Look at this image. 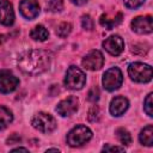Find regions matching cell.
Here are the masks:
<instances>
[{
	"label": "cell",
	"mask_w": 153,
	"mask_h": 153,
	"mask_svg": "<svg viewBox=\"0 0 153 153\" xmlns=\"http://www.w3.org/2000/svg\"><path fill=\"white\" fill-rule=\"evenodd\" d=\"M51 62L50 53L42 50V49H33L25 51L19 55L18 57V67L22 72L26 74H41L45 72Z\"/></svg>",
	"instance_id": "6da1fadb"
},
{
	"label": "cell",
	"mask_w": 153,
	"mask_h": 153,
	"mask_svg": "<svg viewBox=\"0 0 153 153\" xmlns=\"http://www.w3.org/2000/svg\"><path fill=\"white\" fill-rule=\"evenodd\" d=\"M92 137V131L86 126H76L67 134V143L72 147H79L90 141Z\"/></svg>",
	"instance_id": "7a4b0ae2"
},
{
	"label": "cell",
	"mask_w": 153,
	"mask_h": 153,
	"mask_svg": "<svg viewBox=\"0 0 153 153\" xmlns=\"http://www.w3.org/2000/svg\"><path fill=\"white\" fill-rule=\"evenodd\" d=\"M128 74L136 82H148L152 79V67L141 62H134L129 65Z\"/></svg>",
	"instance_id": "3957f363"
},
{
	"label": "cell",
	"mask_w": 153,
	"mask_h": 153,
	"mask_svg": "<svg viewBox=\"0 0 153 153\" xmlns=\"http://www.w3.org/2000/svg\"><path fill=\"white\" fill-rule=\"evenodd\" d=\"M31 124L35 129H37L38 131L44 133V134H49V133L54 131L56 128L55 118L50 114H47V112L36 114L31 121Z\"/></svg>",
	"instance_id": "277c9868"
},
{
	"label": "cell",
	"mask_w": 153,
	"mask_h": 153,
	"mask_svg": "<svg viewBox=\"0 0 153 153\" xmlns=\"http://www.w3.org/2000/svg\"><path fill=\"white\" fill-rule=\"evenodd\" d=\"M86 82V75L84 74V72L75 67V66H71L67 69L66 76H65V85L67 88L69 90H80L82 88V86Z\"/></svg>",
	"instance_id": "5b68a950"
},
{
	"label": "cell",
	"mask_w": 153,
	"mask_h": 153,
	"mask_svg": "<svg viewBox=\"0 0 153 153\" xmlns=\"http://www.w3.org/2000/svg\"><path fill=\"white\" fill-rule=\"evenodd\" d=\"M102 81H103V86L108 91H115L122 85V81H123L122 72L120 71V68L112 67L104 73Z\"/></svg>",
	"instance_id": "8992f818"
},
{
	"label": "cell",
	"mask_w": 153,
	"mask_h": 153,
	"mask_svg": "<svg viewBox=\"0 0 153 153\" xmlns=\"http://www.w3.org/2000/svg\"><path fill=\"white\" fill-rule=\"evenodd\" d=\"M19 85V79L10 71H0V92L10 93L17 88Z\"/></svg>",
	"instance_id": "52a82bcc"
},
{
	"label": "cell",
	"mask_w": 153,
	"mask_h": 153,
	"mask_svg": "<svg viewBox=\"0 0 153 153\" xmlns=\"http://www.w3.org/2000/svg\"><path fill=\"white\" fill-rule=\"evenodd\" d=\"M79 108V99L74 96H69L65 99H62L57 106H56V112L63 117L66 116H71L74 112H76Z\"/></svg>",
	"instance_id": "ba28073f"
},
{
	"label": "cell",
	"mask_w": 153,
	"mask_h": 153,
	"mask_svg": "<svg viewBox=\"0 0 153 153\" xmlns=\"http://www.w3.org/2000/svg\"><path fill=\"white\" fill-rule=\"evenodd\" d=\"M103 63H104V57L99 50H91L81 61L82 67L90 71L100 69L103 67Z\"/></svg>",
	"instance_id": "9c48e42d"
},
{
	"label": "cell",
	"mask_w": 153,
	"mask_h": 153,
	"mask_svg": "<svg viewBox=\"0 0 153 153\" xmlns=\"http://www.w3.org/2000/svg\"><path fill=\"white\" fill-rule=\"evenodd\" d=\"M131 29L136 33L146 35L151 33L153 30V19L151 16H145V17H136L131 22Z\"/></svg>",
	"instance_id": "30bf717a"
},
{
	"label": "cell",
	"mask_w": 153,
	"mask_h": 153,
	"mask_svg": "<svg viewBox=\"0 0 153 153\" xmlns=\"http://www.w3.org/2000/svg\"><path fill=\"white\" fill-rule=\"evenodd\" d=\"M103 47H104V49L109 54H111L114 56H117V55H120L123 51V49H124V42H123V39L120 36L114 35V36L108 37L103 42Z\"/></svg>",
	"instance_id": "8fae6325"
},
{
	"label": "cell",
	"mask_w": 153,
	"mask_h": 153,
	"mask_svg": "<svg viewBox=\"0 0 153 153\" xmlns=\"http://www.w3.org/2000/svg\"><path fill=\"white\" fill-rule=\"evenodd\" d=\"M19 11L26 19H33L39 13V5L37 0H22L19 4Z\"/></svg>",
	"instance_id": "7c38bea8"
},
{
	"label": "cell",
	"mask_w": 153,
	"mask_h": 153,
	"mask_svg": "<svg viewBox=\"0 0 153 153\" xmlns=\"http://www.w3.org/2000/svg\"><path fill=\"white\" fill-rule=\"evenodd\" d=\"M14 22V11L12 4L7 0H0V23L10 26Z\"/></svg>",
	"instance_id": "4fadbf2b"
},
{
	"label": "cell",
	"mask_w": 153,
	"mask_h": 153,
	"mask_svg": "<svg viewBox=\"0 0 153 153\" xmlns=\"http://www.w3.org/2000/svg\"><path fill=\"white\" fill-rule=\"evenodd\" d=\"M128 106H129L128 99L122 97V96H118V97H115L111 100V103H110V112L114 116H121L127 111Z\"/></svg>",
	"instance_id": "5bb4252c"
},
{
	"label": "cell",
	"mask_w": 153,
	"mask_h": 153,
	"mask_svg": "<svg viewBox=\"0 0 153 153\" xmlns=\"http://www.w3.org/2000/svg\"><path fill=\"white\" fill-rule=\"evenodd\" d=\"M122 22V13H117L115 17L109 18L106 14H103L99 19V23L103 27H105L106 30H111L114 29L116 25H118Z\"/></svg>",
	"instance_id": "9a60e30c"
},
{
	"label": "cell",
	"mask_w": 153,
	"mask_h": 153,
	"mask_svg": "<svg viewBox=\"0 0 153 153\" xmlns=\"http://www.w3.org/2000/svg\"><path fill=\"white\" fill-rule=\"evenodd\" d=\"M140 142L145 146H152L153 145V127L147 126L145 127L140 133Z\"/></svg>",
	"instance_id": "2e32d148"
},
{
	"label": "cell",
	"mask_w": 153,
	"mask_h": 153,
	"mask_svg": "<svg viewBox=\"0 0 153 153\" xmlns=\"http://www.w3.org/2000/svg\"><path fill=\"white\" fill-rule=\"evenodd\" d=\"M30 36L35 41H45L48 38V36H49V32H48V30L43 25H36L31 30Z\"/></svg>",
	"instance_id": "e0dca14e"
},
{
	"label": "cell",
	"mask_w": 153,
	"mask_h": 153,
	"mask_svg": "<svg viewBox=\"0 0 153 153\" xmlns=\"http://www.w3.org/2000/svg\"><path fill=\"white\" fill-rule=\"evenodd\" d=\"M13 120V115L12 112L5 108V106H0V130L5 129Z\"/></svg>",
	"instance_id": "ac0fdd59"
},
{
	"label": "cell",
	"mask_w": 153,
	"mask_h": 153,
	"mask_svg": "<svg viewBox=\"0 0 153 153\" xmlns=\"http://www.w3.org/2000/svg\"><path fill=\"white\" fill-rule=\"evenodd\" d=\"M116 136L118 137V140L121 141V143H123L126 146H128V145L131 143V136H130L129 131L126 130L124 128H118L116 130Z\"/></svg>",
	"instance_id": "d6986e66"
},
{
	"label": "cell",
	"mask_w": 153,
	"mask_h": 153,
	"mask_svg": "<svg viewBox=\"0 0 153 153\" xmlns=\"http://www.w3.org/2000/svg\"><path fill=\"white\" fill-rule=\"evenodd\" d=\"M71 31H72V25L69 24V23H61L57 27H56V35L59 36V37H61V38H63V37H67L69 33H71Z\"/></svg>",
	"instance_id": "ffe728a7"
},
{
	"label": "cell",
	"mask_w": 153,
	"mask_h": 153,
	"mask_svg": "<svg viewBox=\"0 0 153 153\" xmlns=\"http://www.w3.org/2000/svg\"><path fill=\"white\" fill-rule=\"evenodd\" d=\"M47 8L50 12H60L63 8V1L62 0H49Z\"/></svg>",
	"instance_id": "44dd1931"
},
{
	"label": "cell",
	"mask_w": 153,
	"mask_h": 153,
	"mask_svg": "<svg viewBox=\"0 0 153 153\" xmlns=\"http://www.w3.org/2000/svg\"><path fill=\"white\" fill-rule=\"evenodd\" d=\"M99 117H100L99 108H98L97 105L91 106V109L88 110V114H87L88 121H90V122H97V121H99Z\"/></svg>",
	"instance_id": "7402d4cb"
},
{
	"label": "cell",
	"mask_w": 153,
	"mask_h": 153,
	"mask_svg": "<svg viewBox=\"0 0 153 153\" xmlns=\"http://www.w3.org/2000/svg\"><path fill=\"white\" fill-rule=\"evenodd\" d=\"M146 114L152 117L153 116V93H149L145 99V106H143Z\"/></svg>",
	"instance_id": "603a6c76"
},
{
	"label": "cell",
	"mask_w": 153,
	"mask_h": 153,
	"mask_svg": "<svg viewBox=\"0 0 153 153\" xmlns=\"http://www.w3.org/2000/svg\"><path fill=\"white\" fill-rule=\"evenodd\" d=\"M81 25H82V27L85 30L91 31L93 29V20H92V18L90 16H82V18H81Z\"/></svg>",
	"instance_id": "cb8c5ba5"
},
{
	"label": "cell",
	"mask_w": 153,
	"mask_h": 153,
	"mask_svg": "<svg viewBox=\"0 0 153 153\" xmlns=\"http://www.w3.org/2000/svg\"><path fill=\"white\" fill-rule=\"evenodd\" d=\"M88 97V100H91V102H97L98 99H99V90H98V87H96V86H93L90 91H88V94H87Z\"/></svg>",
	"instance_id": "d4e9b609"
},
{
	"label": "cell",
	"mask_w": 153,
	"mask_h": 153,
	"mask_svg": "<svg viewBox=\"0 0 153 153\" xmlns=\"http://www.w3.org/2000/svg\"><path fill=\"white\" fill-rule=\"evenodd\" d=\"M123 1L128 8H136L145 2V0H123Z\"/></svg>",
	"instance_id": "484cf974"
},
{
	"label": "cell",
	"mask_w": 153,
	"mask_h": 153,
	"mask_svg": "<svg viewBox=\"0 0 153 153\" xmlns=\"http://www.w3.org/2000/svg\"><path fill=\"white\" fill-rule=\"evenodd\" d=\"M20 136L18 134H12L8 139H7V143L8 145H13V143H19L20 142Z\"/></svg>",
	"instance_id": "4316f807"
},
{
	"label": "cell",
	"mask_w": 153,
	"mask_h": 153,
	"mask_svg": "<svg viewBox=\"0 0 153 153\" xmlns=\"http://www.w3.org/2000/svg\"><path fill=\"white\" fill-rule=\"evenodd\" d=\"M103 151H106V152H114V151L123 152L124 148H123V147H118V146H105V147L103 148Z\"/></svg>",
	"instance_id": "83f0119b"
},
{
	"label": "cell",
	"mask_w": 153,
	"mask_h": 153,
	"mask_svg": "<svg viewBox=\"0 0 153 153\" xmlns=\"http://www.w3.org/2000/svg\"><path fill=\"white\" fill-rule=\"evenodd\" d=\"M74 5H78V6H81V5H85L87 2V0H71Z\"/></svg>",
	"instance_id": "f1b7e54d"
},
{
	"label": "cell",
	"mask_w": 153,
	"mask_h": 153,
	"mask_svg": "<svg viewBox=\"0 0 153 153\" xmlns=\"http://www.w3.org/2000/svg\"><path fill=\"white\" fill-rule=\"evenodd\" d=\"M17 151H24V152H27V149H26V148H24V147H18V148L12 149V152H17Z\"/></svg>",
	"instance_id": "f546056e"
},
{
	"label": "cell",
	"mask_w": 153,
	"mask_h": 153,
	"mask_svg": "<svg viewBox=\"0 0 153 153\" xmlns=\"http://www.w3.org/2000/svg\"><path fill=\"white\" fill-rule=\"evenodd\" d=\"M47 152H59V149L57 148H49V149H47Z\"/></svg>",
	"instance_id": "4dcf8cb0"
}]
</instances>
